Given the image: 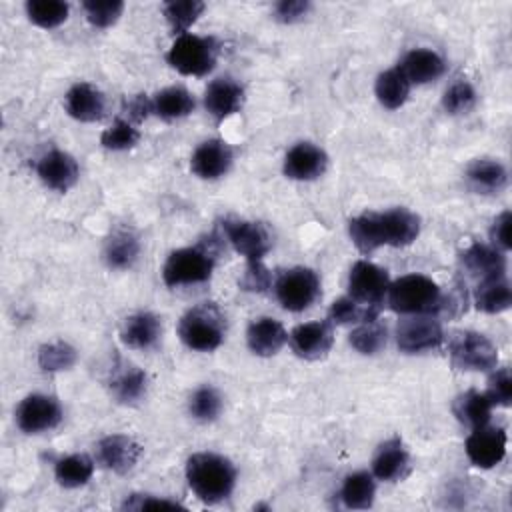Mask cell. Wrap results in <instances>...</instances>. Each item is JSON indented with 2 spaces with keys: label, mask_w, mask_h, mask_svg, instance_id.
Wrapping results in <instances>:
<instances>
[{
  "label": "cell",
  "mask_w": 512,
  "mask_h": 512,
  "mask_svg": "<svg viewBox=\"0 0 512 512\" xmlns=\"http://www.w3.org/2000/svg\"><path fill=\"white\" fill-rule=\"evenodd\" d=\"M36 174L44 182V186H48L50 190L66 192L76 184L80 176V168L74 156H70L68 152L50 150L38 160Z\"/></svg>",
  "instance_id": "cell-18"
},
{
  "label": "cell",
  "mask_w": 512,
  "mask_h": 512,
  "mask_svg": "<svg viewBox=\"0 0 512 512\" xmlns=\"http://www.w3.org/2000/svg\"><path fill=\"white\" fill-rule=\"evenodd\" d=\"M476 104V90L468 80H454L444 96H442V106L448 114H466L474 108Z\"/></svg>",
  "instance_id": "cell-41"
},
{
  "label": "cell",
  "mask_w": 512,
  "mask_h": 512,
  "mask_svg": "<svg viewBox=\"0 0 512 512\" xmlns=\"http://www.w3.org/2000/svg\"><path fill=\"white\" fill-rule=\"evenodd\" d=\"M140 454L142 446L132 436L126 434H110L96 444L98 464L116 474H126L128 470H132Z\"/></svg>",
  "instance_id": "cell-14"
},
{
  "label": "cell",
  "mask_w": 512,
  "mask_h": 512,
  "mask_svg": "<svg viewBox=\"0 0 512 512\" xmlns=\"http://www.w3.org/2000/svg\"><path fill=\"white\" fill-rule=\"evenodd\" d=\"M242 104L244 88L228 76L212 80L204 90V108L216 122H222L224 118L240 112Z\"/></svg>",
  "instance_id": "cell-19"
},
{
  "label": "cell",
  "mask_w": 512,
  "mask_h": 512,
  "mask_svg": "<svg viewBox=\"0 0 512 512\" xmlns=\"http://www.w3.org/2000/svg\"><path fill=\"white\" fill-rule=\"evenodd\" d=\"M388 272L374 262L358 260L348 274V296L362 306L380 310L388 294Z\"/></svg>",
  "instance_id": "cell-9"
},
{
  "label": "cell",
  "mask_w": 512,
  "mask_h": 512,
  "mask_svg": "<svg viewBox=\"0 0 512 512\" xmlns=\"http://www.w3.org/2000/svg\"><path fill=\"white\" fill-rule=\"evenodd\" d=\"M328 156L312 142L294 144L284 156V176L292 180H314L326 172Z\"/></svg>",
  "instance_id": "cell-17"
},
{
  "label": "cell",
  "mask_w": 512,
  "mask_h": 512,
  "mask_svg": "<svg viewBox=\"0 0 512 512\" xmlns=\"http://www.w3.org/2000/svg\"><path fill=\"white\" fill-rule=\"evenodd\" d=\"M310 10V2L306 0H282L274 6V18L284 22V24H292L302 20Z\"/></svg>",
  "instance_id": "cell-47"
},
{
  "label": "cell",
  "mask_w": 512,
  "mask_h": 512,
  "mask_svg": "<svg viewBox=\"0 0 512 512\" xmlns=\"http://www.w3.org/2000/svg\"><path fill=\"white\" fill-rule=\"evenodd\" d=\"M506 252L474 242L462 252V266L476 278H494V276H506Z\"/></svg>",
  "instance_id": "cell-23"
},
{
  "label": "cell",
  "mask_w": 512,
  "mask_h": 512,
  "mask_svg": "<svg viewBox=\"0 0 512 512\" xmlns=\"http://www.w3.org/2000/svg\"><path fill=\"white\" fill-rule=\"evenodd\" d=\"M188 408L196 420L212 422L222 410V398L214 386H200L192 392Z\"/></svg>",
  "instance_id": "cell-40"
},
{
  "label": "cell",
  "mask_w": 512,
  "mask_h": 512,
  "mask_svg": "<svg viewBox=\"0 0 512 512\" xmlns=\"http://www.w3.org/2000/svg\"><path fill=\"white\" fill-rule=\"evenodd\" d=\"M124 508L128 510H148V508H180L178 502L160 498V496H150V494H130V498L124 502Z\"/></svg>",
  "instance_id": "cell-48"
},
{
  "label": "cell",
  "mask_w": 512,
  "mask_h": 512,
  "mask_svg": "<svg viewBox=\"0 0 512 512\" xmlns=\"http://www.w3.org/2000/svg\"><path fill=\"white\" fill-rule=\"evenodd\" d=\"M378 314H380V310L362 306L356 300H352L350 296H342L332 302V306L328 310V320L332 324H360V322L376 320Z\"/></svg>",
  "instance_id": "cell-39"
},
{
  "label": "cell",
  "mask_w": 512,
  "mask_h": 512,
  "mask_svg": "<svg viewBox=\"0 0 512 512\" xmlns=\"http://www.w3.org/2000/svg\"><path fill=\"white\" fill-rule=\"evenodd\" d=\"M196 102L194 96L182 88V86H170L160 90L154 98H152V108L154 114L160 116L162 120H178L188 116L194 110Z\"/></svg>",
  "instance_id": "cell-33"
},
{
  "label": "cell",
  "mask_w": 512,
  "mask_h": 512,
  "mask_svg": "<svg viewBox=\"0 0 512 512\" xmlns=\"http://www.w3.org/2000/svg\"><path fill=\"white\" fill-rule=\"evenodd\" d=\"M388 304L398 314H430L444 310L446 300L440 286L424 274H406L388 286Z\"/></svg>",
  "instance_id": "cell-3"
},
{
  "label": "cell",
  "mask_w": 512,
  "mask_h": 512,
  "mask_svg": "<svg viewBox=\"0 0 512 512\" xmlns=\"http://www.w3.org/2000/svg\"><path fill=\"white\" fill-rule=\"evenodd\" d=\"M420 226V216L408 208L370 210L348 220V234L362 254H370L380 246L402 248L412 244L420 234Z\"/></svg>",
  "instance_id": "cell-1"
},
{
  "label": "cell",
  "mask_w": 512,
  "mask_h": 512,
  "mask_svg": "<svg viewBox=\"0 0 512 512\" xmlns=\"http://www.w3.org/2000/svg\"><path fill=\"white\" fill-rule=\"evenodd\" d=\"M94 474V460L88 454H70L56 462L54 476L64 488L84 486Z\"/></svg>",
  "instance_id": "cell-34"
},
{
  "label": "cell",
  "mask_w": 512,
  "mask_h": 512,
  "mask_svg": "<svg viewBox=\"0 0 512 512\" xmlns=\"http://www.w3.org/2000/svg\"><path fill=\"white\" fill-rule=\"evenodd\" d=\"M272 286V274L262 260L246 262V270L240 278V288L248 292H266Z\"/></svg>",
  "instance_id": "cell-45"
},
{
  "label": "cell",
  "mask_w": 512,
  "mask_h": 512,
  "mask_svg": "<svg viewBox=\"0 0 512 512\" xmlns=\"http://www.w3.org/2000/svg\"><path fill=\"white\" fill-rule=\"evenodd\" d=\"M290 348L296 356L304 360H318L324 358L332 344H334V332L332 322H306L292 328L290 336Z\"/></svg>",
  "instance_id": "cell-15"
},
{
  "label": "cell",
  "mask_w": 512,
  "mask_h": 512,
  "mask_svg": "<svg viewBox=\"0 0 512 512\" xmlns=\"http://www.w3.org/2000/svg\"><path fill=\"white\" fill-rule=\"evenodd\" d=\"M448 354L452 364L460 370L490 372L498 364L496 346L480 332L456 330L448 338Z\"/></svg>",
  "instance_id": "cell-7"
},
{
  "label": "cell",
  "mask_w": 512,
  "mask_h": 512,
  "mask_svg": "<svg viewBox=\"0 0 512 512\" xmlns=\"http://www.w3.org/2000/svg\"><path fill=\"white\" fill-rule=\"evenodd\" d=\"M16 424L26 434H40L62 422V408L56 398L46 394H28L14 412Z\"/></svg>",
  "instance_id": "cell-12"
},
{
  "label": "cell",
  "mask_w": 512,
  "mask_h": 512,
  "mask_svg": "<svg viewBox=\"0 0 512 512\" xmlns=\"http://www.w3.org/2000/svg\"><path fill=\"white\" fill-rule=\"evenodd\" d=\"M510 224H512V214L510 210H504L502 214H498L492 222V228H490V240H492V246L502 250V252H508L512 242H510Z\"/></svg>",
  "instance_id": "cell-46"
},
{
  "label": "cell",
  "mask_w": 512,
  "mask_h": 512,
  "mask_svg": "<svg viewBox=\"0 0 512 512\" xmlns=\"http://www.w3.org/2000/svg\"><path fill=\"white\" fill-rule=\"evenodd\" d=\"M226 318L214 302L192 306L178 322L180 340L196 352H212L224 342Z\"/></svg>",
  "instance_id": "cell-5"
},
{
  "label": "cell",
  "mask_w": 512,
  "mask_h": 512,
  "mask_svg": "<svg viewBox=\"0 0 512 512\" xmlns=\"http://www.w3.org/2000/svg\"><path fill=\"white\" fill-rule=\"evenodd\" d=\"M474 304L486 314H500L512 304V288L506 276L484 278L474 290Z\"/></svg>",
  "instance_id": "cell-29"
},
{
  "label": "cell",
  "mask_w": 512,
  "mask_h": 512,
  "mask_svg": "<svg viewBox=\"0 0 512 512\" xmlns=\"http://www.w3.org/2000/svg\"><path fill=\"white\" fill-rule=\"evenodd\" d=\"M82 10L86 14V20L92 26L108 28L120 18L124 10V2L122 0H86L82 2Z\"/></svg>",
  "instance_id": "cell-43"
},
{
  "label": "cell",
  "mask_w": 512,
  "mask_h": 512,
  "mask_svg": "<svg viewBox=\"0 0 512 512\" xmlns=\"http://www.w3.org/2000/svg\"><path fill=\"white\" fill-rule=\"evenodd\" d=\"M234 160V150L220 138L204 140L190 158L192 172L202 180H216L224 176Z\"/></svg>",
  "instance_id": "cell-16"
},
{
  "label": "cell",
  "mask_w": 512,
  "mask_h": 512,
  "mask_svg": "<svg viewBox=\"0 0 512 512\" xmlns=\"http://www.w3.org/2000/svg\"><path fill=\"white\" fill-rule=\"evenodd\" d=\"M410 82L404 76V72L400 70V66L384 70L382 74H378L376 84H374V92L378 102L388 108V110H396L400 108L410 94Z\"/></svg>",
  "instance_id": "cell-31"
},
{
  "label": "cell",
  "mask_w": 512,
  "mask_h": 512,
  "mask_svg": "<svg viewBox=\"0 0 512 512\" xmlns=\"http://www.w3.org/2000/svg\"><path fill=\"white\" fill-rule=\"evenodd\" d=\"M492 404L510 406L512 402V378L508 368H494V374L488 378V388L484 392Z\"/></svg>",
  "instance_id": "cell-44"
},
{
  "label": "cell",
  "mask_w": 512,
  "mask_h": 512,
  "mask_svg": "<svg viewBox=\"0 0 512 512\" xmlns=\"http://www.w3.org/2000/svg\"><path fill=\"white\" fill-rule=\"evenodd\" d=\"M190 490L206 504L226 500L236 486L234 464L216 452H196L186 460Z\"/></svg>",
  "instance_id": "cell-2"
},
{
  "label": "cell",
  "mask_w": 512,
  "mask_h": 512,
  "mask_svg": "<svg viewBox=\"0 0 512 512\" xmlns=\"http://www.w3.org/2000/svg\"><path fill=\"white\" fill-rule=\"evenodd\" d=\"M76 360H78L76 348L72 344L64 342V340L48 342V344H42L38 348V366L44 372L68 370L76 364Z\"/></svg>",
  "instance_id": "cell-37"
},
{
  "label": "cell",
  "mask_w": 512,
  "mask_h": 512,
  "mask_svg": "<svg viewBox=\"0 0 512 512\" xmlns=\"http://www.w3.org/2000/svg\"><path fill=\"white\" fill-rule=\"evenodd\" d=\"M166 22L174 34H186L188 28L204 12V2L200 0H170L162 4Z\"/></svg>",
  "instance_id": "cell-36"
},
{
  "label": "cell",
  "mask_w": 512,
  "mask_h": 512,
  "mask_svg": "<svg viewBox=\"0 0 512 512\" xmlns=\"http://www.w3.org/2000/svg\"><path fill=\"white\" fill-rule=\"evenodd\" d=\"M410 456L400 438H390L378 446L372 458V476L384 482H396L406 476Z\"/></svg>",
  "instance_id": "cell-21"
},
{
  "label": "cell",
  "mask_w": 512,
  "mask_h": 512,
  "mask_svg": "<svg viewBox=\"0 0 512 512\" xmlns=\"http://www.w3.org/2000/svg\"><path fill=\"white\" fill-rule=\"evenodd\" d=\"M126 112L128 118L134 122H142L150 116V112H154L152 108V98H148V94H136L126 102Z\"/></svg>",
  "instance_id": "cell-49"
},
{
  "label": "cell",
  "mask_w": 512,
  "mask_h": 512,
  "mask_svg": "<svg viewBox=\"0 0 512 512\" xmlns=\"http://www.w3.org/2000/svg\"><path fill=\"white\" fill-rule=\"evenodd\" d=\"M160 334H162V324L156 314L136 312L124 320L120 330V340L128 348L148 350L158 342Z\"/></svg>",
  "instance_id": "cell-25"
},
{
  "label": "cell",
  "mask_w": 512,
  "mask_h": 512,
  "mask_svg": "<svg viewBox=\"0 0 512 512\" xmlns=\"http://www.w3.org/2000/svg\"><path fill=\"white\" fill-rule=\"evenodd\" d=\"M376 494V482L372 472L358 470L344 478L340 488V498L346 508L352 510H366L372 506Z\"/></svg>",
  "instance_id": "cell-32"
},
{
  "label": "cell",
  "mask_w": 512,
  "mask_h": 512,
  "mask_svg": "<svg viewBox=\"0 0 512 512\" xmlns=\"http://www.w3.org/2000/svg\"><path fill=\"white\" fill-rule=\"evenodd\" d=\"M222 230L232 248L246 258V262L264 260L268 250L272 248V238L268 228L262 222L250 220H230L222 222Z\"/></svg>",
  "instance_id": "cell-11"
},
{
  "label": "cell",
  "mask_w": 512,
  "mask_h": 512,
  "mask_svg": "<svg viewBox=\"0 0 512 512\" xmlns=\"http://www.w3.org/2000/svg\"><path fill=\"white\" fill-rule=\"evenodd\" d=\"M400 70L404 72V76L408 78L410 84H426V82H434L438 80L444 70V58L428 48H414L410 50L402 62L398 64Z\"/></svg>",
  "instance_id": "cell-24"
},
{
  "label": "cell",
  "mask_w": 512,
  "mask_h": 512,
  "mask_svg": "<svg viewBox=\"0 0 512 512\" xmlns=\"http://www.w3.org/2000/svg\"><path fill=\"white\" fill-rule=\"evenodd\" d=\"M140 140L138 128H134L128 120L116 118L110 128H106L100 136V144L106 150H128L134 148Z\"/></svg>",
  "instance_id": "cell-42"
},
{
  "label": "cell",
  "mask_w": 512,
  "mask_h": 512,
  "mask_svg": "<svg viewBox=\"0 0 512 512\" xmlns=\"http://www.w3.org/2000/svg\"><path fill=\"white\" fill-rule=\"evenodd\" d=\"M64 106L66 112L78 122H98L106 112V98L96 86L78 82L66 92Z\"/></svg>",
  "instance_id": "cell-20"
},
{
  "label": "cell",
  "mask_w": 512,
  "mask_h": 512,
  "mask_svg": "<svg viewBox=\"0 0 512 512\" xmlns=\"http://www.w3.org/2000/svg\"><path fill=\"white\" fill-rule=\"evenodd\" d=\"M220 44L212 36L180 34L170 46L166 60L184 76H206L214 70Z\"/></svg>",
  "instance_id": "cell-6"
},
{
  "label": "cell",
  "mask_w": 512,
  "mask_h": 512,
  "mask_svg": "<svg viewBox=\"0 0 512 512\" xmlns=\"http://www.w3.org/2000/svg\"><path fill=\"white\" fill-rule=\"evenodd\" d=\"M442 340V324L430 314H408L396 326V344L406 354L438 348Z\"/></svg>",
  "instance_id": "cell-10"
},
{
  "label": "cell",
  "mask_w": 512,
  "mask_h": 512,
  "mask_svg": "<svg viewBox=\"0 0 512 512\" xmlns=\"http://www.w3.org/2000/svg\"><path fill=\"white\" fill-rule=\"evenodd\" d=\"M492 402L484 392L478 390H466L454 400V414L456 418L466 424L468 428H478L490 422L492 416Z\"/></svg>",
  "instance_id": "cell-30"
},
{
  "label": "cell",
  "mask_w": 512,
  "mask_h": 512,
  "mask_svg": "<svg viewBox=\"0 0 512 512\" xmlns=\"http://www.w3.org/2000/svg\"><path fill=\"white\" fill-rule=\"evenodd\" d=\"M350 346L366 356L378 354L386 342H388V326L384 322L370 320V322H360L348 336Z\"/></svg>",
  "instance_id": "cell-35"
},
{
  "label": "cell",
  "mask_w": 512,
  "mask_h": 512,
  "mask_svg": "<svg viewBox=\"0 0 512 512\" xmlns=\"http://www.w3.org/2000/svg\"><path fill=\"white\" fill-rule=\"evenodd\" d=\"M508 436L502 426H478L466 438V456L478 468H494L506 456Z\"/></svg>",
  "instance_id": "cell-13"
},
{
  "label": "cell",
  "mask_w": 512,
  "mask_h": 512,
  "mask_svg": "<svg viewBox=\"0 0 512 512\" xmlns=\"http://www.w3.org/2000/svg\"><path fill=\"white\" fill-rule=\"evenodd\" d=\"M288 334L284 330V326L270 318V316H262L256 318L254 322H250L248 330H246V342L248 348L256 354V356H274L280 352V348L286 344Z\"/></svg>",
  "instance_id": "cell-22"
},
{
  "label": "cell",
  "mask_w": 512,
  "mask_h": 512,
  "mask_svg": "<svg viewBox=\"0 0 512 512\" xmlns=\"http://www.w3.org/2000/svg\"><path fill=\"white\" fill-rule=\"evenodd\" d=\"M138 252H140V242L136 232L132 228L122 226V228H116L112 236L106 240L104 260L110 268L126 270L136 262Z\"/></svg>",
  "instance_id": "cell-28"
},
{
  "label": "cell",
  "mask_w": 512,
  "mask_h": 512,
  "mask_svg": "<svg viewBox=\"0 0 512 512\" xmlns=\"http://www.w3.org/2000/svg\"><path fill=\"white\" fill-rule=\"evenodd\" d=\"M216 236L196 246L170 252L162 268V280L166 286L176 288L184 284H200L212 276L216 262Z\"/></svg>",
  "instance_id": "cell-4"
},
{
  "label": "cell",
  "mask_w": 512,
  "mask_h": 512,
  "mask_svg": "<svg viewBox=\"0 0 512 512\" xmlns=\"http://www.w3.org/2000/svg\"><path fill=\"white\" fill-rule=\"evenodd\" d=\"M274 294L284 310L302 312L318 300L320 278L312 268H288L278 274L274 282Z\"/></svg>",
  "instance_id": "cell-8"
},
{
  "label": "cell",
  "mask_w": 512,
  "mask_h": 512,
  "mask_svg": "<svg viewBox=\"0 0 512 512\" xmlns=\"http://www.w3.org/2000/svg\"><path fill=\"white\" fill-rule=\"evenodd\" d=\"M108 386H110V394L116 398V402L134 404L146 394L148 376L138 366L122 364L112 370Z\"/></svg>",
  "instance_id": "cell-27"
},
{
  "label": "cell",
  "mask_w": 512,
  "mask_h": 512,
  "mask_svg": "<svg viewBox=\"0 0 512 512\" xmlns=\"http://www.w3.org/2000/svg\"><path fill=\"white\" fill-rule=\"evenodd\" d=\"M466 182L478 194H498L508 184V172L494 158H476L466 166Z\"/></svg>",
  "instance_id": "cell-26"
},
{
  "label": "cell",
  "mask_w": 512,
  "mask_h": 512,
  "mask_svg": "<svg viewBox=\"0 0 512 512\" xmlns=\"http://www.w3.org/2000/svg\"><path fill=\"white\" fill-rule=\"evenodd\" d=\"M26 14L32 24L40 28H56L68 18L70 6L62 0H30L26 2Z\"/></svg>",
  "instance_id": "cell-38"
}]
</instances>
